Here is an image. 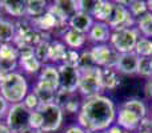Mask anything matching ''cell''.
I'll list each match as a JSON object with an SVG mask.
<instances>
[{
	"instance_id": "cell-1",
	"label": "cell",
	"mask_w": 152,
	"mask_h": 133,
	"mask_svg": "<svg viewBox=\"0 0 152 133\" xmlns=\"http://www.w3.org/2000/svg\"><path fill=\"white\" fill-rule=\"evenodd\" d=\"M115 102L105 94L84 99L77 113V124L88 133L105 132L116 121Z\"/></svg>"
},
{
	"instance_id": "cell-2",
	"label": "cell",
	"mask_w": 152,
	"mask_h": 133,
	"mask_svg": "<svg viewBox=\"0 0 152 133\" xmlns=\"http://www.w3.org/2000/svg\"><path fill=\"white\" fill-rule=\"evenodd\" d=\"M0 94L11 104L23 102L28 94V83L26 76L19 72H12L0 78Z\"/></svg>"
},
{
	"instance_id": "cell-3",
	"label": "cell",
	"mask_w": 152,
	"mask_h": 133,
	"mask_svg": "<svg viewBox=\"0 0 152 133\" xmlns=\"http://www.w3.org/2000/svg\"><path fill=\"white\" fill-rule=\"evenodd\" d=\"M80 83H79L77 92L84 97H95L102 94L103 85H102V68L94 67L91 69H87L80 72Z\"/></svg>"
},
{
	"instance_id": "cell-4",
	"label": "cell",
	"mask_w": 152,
	"mask_h": 133,
	"mask_svg": "<svg viewBox=\"0 0 152 133\" xmlns=\"http://www.w3.org/2000/svg\"><path fill=\"white\" fill-rule=\"evenodd\" d=\"M140 37L139 31L135 28H127V29H118V31H112L111 39L108 44L119 53H129L135 51V45H136L137 40Z\"/></svg>"
},
{
	"instance_id": "cell-5",
	"label": "cell",
	"mask_w": 152,
	"mask_h": 133,
	"mask_svg": "<svg viewBox=\"0 0 152 133\" xmlns=\"http://www.w3.org/2000/svg\"><path fill=\"white\" fill-rule=\"evenodd\" d=\"M128 3L129 1H123V0L113 1V8L112 12H111V16L105 21L112 31L135 28L136 27V19L132 17L131 13L128 12V8H127Z\"/></svg>"
},
{
	"instance_id": "cell-6",
	"label": "cell",
	"mask_w": 152,
	"mask_h": 133,
	"mask_svg": "<svg viewBox=\"0 0 152 133\" xmlns=\"http://www.w3.org/2000/svg\"><path fill=\"white\" fill-rule=\"evenodd\" d=\"M37 112L42 115L43 125L40 132L42 133H52L56 132L61 126L64 118V112L56 104H40Z\"/></svg>"
},
{
	"instance_id": "cell-7",
	"label": "cell",
	"mask_w": 152,
	"mask_h": 133,
	"mask_svg": "<svg viewBox=\"0 0 152 133\" xmlns=\"http://www.w3.org/2000/svg\"><path fill=\"white\" fill-rule=\"evenodd\" d=\"M29 117H31V110L27 109L23 102H19L10 107L5 116V124L15 133L29 128Z\"/></svg>"
},
{
	"instance_id": "cell-8",
	"label": "cell",
	"mask_w": 152,
	"mask_h": 133,
	"mask_svg": "<svg viewBox=\"0 0 152 133\" xmlns=\"http://www.w3.org/2000/svg\"><path fill=\"white\" fill-rule=\"evenodd\" d=\"M94 63L99 68H115L119 53L110 44H96L89 49Z\"/></svg>"
},
{
	"instance_id": "cell-9",
	"label": "cell",
	"mask_w": 152,
	"mask_h": 133,
	"mask_svg": "<svg viewBox=\"0 0 152 133\" xmlns=\"http://www.w3.org/2000/svg\"><path fill=\"white\" fill-rule=\"evenodd\" d=\"M19 64V51L13 44H0V78L15 72Z\"/></svg>"
},
{
	"instance_id": "cell-10",
	"label": "cell",
	"mask_w": 152,
	"mask_h": 133,
	"mask_svg": "<svg viewBox=\"0 0 152 133\" xmlns=\"http://www.w3.org/2000/svg\"><path fill=\"white\" fill-rule=\"evenodd\" d=\"M59 77H60V88L69 93H76L80 83V70L77 68H72L68 65L60 64L58 65Z\"/></svg>"
},
{
	"instance_id": "cell-11",
	"label": "cell",
	"mask_w": 152,
	"mask_h": 133,
	"mask_svg": "<svg viewBox=\"0 0 152 133\" xmlns=\"http://www.w3.org/2000/svg\"><path fill=\"white\" fill-rule=\"evenodd\" d=\"M142 120L143 118L139 115H136L135 112H132V110L127 109V108L120 105L118 108V112H116L115 124L118 126H120V128H123L124 131H128L132 133V132H137Z\"/></svg>"
},
{
	"instance_id": "cell-12",
	"label": "cell",
	"mask_w": 152,
	"mask_h": 133,
	"mask_svg": "<svg viewBox=\"0 0 152 133\" xmlns=\"http://www.w3.org/2000/svg\"><path fill=\"white\" fill-rule=\"evenodd\" d=\"M139 61H140V57L135 52L121 53V55H119L115 69L118 70L120 75H124V76L137 75Z\"/></svg>"
},
{
	"instance_id": "cell-13",
	"label": "cell",
	"mask_w": 152,
	"mask_h": 133,
	"mask_svg": "<svg viewBox=\"0 0 152 133\" xmlns=\"http://www.w3.org/2000/svg\"><path fill=\"white\" fill-rule=\"evenodd\" d=\"M112 35V29L108 27L107 23H102V21H95L92 28L89 29L87 39L92 41L95 45L96 44H108Z\"/></svg>"
},
{
	"instance_id": "cell-14",
	"label": "cell",
	"mask_w": 152,
	"mask_h": 133,
	"mask_svg": "<svg viewBox=\"0 0 152 133\" xmlns=\"http://www.w3.org/2000/svg\"><path fill=\"white\" fill-rule=\"evenodd\" d=\"M37 83H40L42 85L52 89V91L58 92L59 88H60V77H59L58 65H53V64L45 65L42 69V72H40Z\"/></svg>"
},
{
	"instance_id": "cell-15",
	"label": "cell",
	"mask_w": 152,
	"mask_h": 133,
	"mask_svg": "<svg viewBox=\"0 0 152 133\" xmlns=\"http://www.w3.org/2000/svg\"><path fill=\"white\" fill-rule=\"evenodd\" d=\"M19 51V64L27 73H37L43 64L35 57L34 48H21Z\"/></svg>"
},
{
	"instance_id": "cell-16",
	"label": "cell",
	"mask_w": 152,
	"mask_h": 133,
	"mask_svg": "<svg viewBox=\"0 0 152 133\" xmlns=\"http://www.w3.org/2000/svg\"><path fill=\"white\" fill-rule=\"evenodd\" d=\"M94 23H95V20L91 15L79 11L77 13H75L68 20V28L74 29L76 32H80L83 35H88L89 29L92 28Z\"/></svg>"
},
{
	"instance_id": "cell-17",
	"label": "cell",
	"mask_w": 152,
	"mask_h": 133,
	"mask_svg": "<svg viewBox=\"0 0 152 133\" xmlns=\"http://www.w3.org/2000/svg\"><path fill=\"white\" fill-rule=\"evenodd\" d=\"M121 75L115 68H102V85L103 91H115L120 86Z\"/></svg>"
},
{
	"instance_id": "cell-18",
	"label": "cell",
	"mask_w": 152,
	"mask_h": 133,
	"mask_svg": "<svg viewBox=\"0 0 152 133\" xmlns=\"http://www.w3.org/2000/svg\"><path fill=\"white\" fill-rule=\"evenodd\" d=\"M112 8H113V1H110V0H96V4H95V8L92 11L91 16L94 17L95 21L105 23L108 20V17L111 16Z\"/></svg>"
},
{
	"instance_id": "cell-19",
	"label": "cell",
	"mask_w": 152,
	"mask_h": 133,
	"mask_svg": "<svg viewBox=\"0 0 152 133\" xmlns=\"http://www.w3.org/2000/svg\"><path fill=\"white\" fill-rule=\"evenodd\" d=\"M0 8L13 17H23L26 15V1L24 0H1Z\"/></svg>"
},
{
	"instance_id": "cell-20",
	"label": "cell",
	"mask_w": 152,
	"mask_h": 133,
	"mask_svg": "<svg viewBox=\"0 0 152 133\" xmlns=\"http://www.w3.org/2000/svg\"><path fill=\"white\" fill-rule=\"evenodd\" d=\"M63 43L66 44V47H68V49H80L81 47H84V44L87 43V35H83L80 32H76L74 29H68L66 33L63 35Z\"/></svg>"
},
{
	"instance_id": "cell-21",
	"label": "cell",
	"mask_w": 152,
	"mask_h": 133,
	"mask_svg": "<svg viewBox=\"0 0 152 133\" xmlns=\"http://www.w3.org/2000/svg\"><path fill=\"white\" fill-rule=\"evenodd\" d=\"M34 24L36 25L35 28H36L37 31L44 32V33H48V32L59 28L58 20H56V17L50 12V11H47V12H45L43 16H40V17L35 19Z\"/></svg>"
},
{
	"instance_id": "cell-22",
	"label": "cell",
	"mask_w": 152,
	"mask_h": 133,
	"mask_svg": "<svg viewBox=\"0 0 152 133\" xmlns=\"http://www.w3.org/2000/svg\"><path fill=\"white\" fill-rule=\"evenodd\" d=\"M48 3L45 0H27L26 1V15L32 17V20L43 16L48 11Z\"/></svg>"
},
{
	"instance_id": "cell-23",
	"label": "cell",
	"mask_w": 152,
	"mask_h": 133,
	"mask_svg": "<svg viewBox=\"0 0 152 133\" xmlns=\"http://www.w3.org/2000/svg\"><path fill=\"white\" fill-rule=\"evenodd\" d=\"M52 4L58 8L59 12L66 17L67 21H68L75 13L79 12V3L76 1V0H56Z\"/></svg>"
},
{
	"instance_id": "cell-24",
	"label": "cell",
	"mask_w": 152,
	"mask_h": 133,
	"mask_svg": "<svg viewBox=\"0 0 152 133\" xmlns=\"http://www.w3.org/2000/svg\"><path fill=\"white\" fill-rule=\"evenodd\" d=\"M16 37V24L12 21H0V44H12Z\"/></svg>"
},
{
	"instance_id": "cell-25",
	"label": "cell",
	"mask_w": 152,
	"mask_h": 133,
	"mask_svg": "<svg viewBox=\"0 0 152 133\" xmlns=\"http://www.w3.org/2000/svg\"><path fill=\"white\" fill-rule=\"evenodd\" d=\"M68 48L66 47L63 41H59V40H55V41H51L50 44V60L55 64H59L60 65L64 60V56H66V52Z\"/></svg>"
},
{
	"instance_id": "cell-26",
	"label": "cell",
	"mask_w": 152,
	"mask_h": 133,
	"mask_svg": "<svg viewBox=\"0 0 152 133\" xmlns=\"http://www.w3.org/2000/svg\"><path fill=\"white\" fill-rule=\"evenodd\" d=\"M136 29L139 31L140 36L152 39V13L147 12L145 15L136 19Z\"/></svg>"
},
{
	"instance_id": "cell-27",
	"label": "cell",
	"mask_w": 152,
	"mask_h": 133,
	"mask_svg": "<svg viewBox=\"0 0 152 133\" xmlns=\"http://www.w3.org/2000/svg\"><path fill=\"white\" fill-rule=\"evenodd\" d=\"M120 105L121 107H124V108H127V109L132 110V112H135L136 115H139L142 118H144V117H147L148 116L147 105H145L144 101H142V100H139V99H128Z\"/></svg>"
},
{
	"instance_id": "cell-28",
	"label": "cell",
	"mask_w": 152,
	"mask_h": 133,
	"mask_svg": "<svg viewBox=\"0 0 152 133\" xmlns=\"http://www.w3.org/2000/svg\"><path fill=\"white\" fill-rule=\"evenodd\" d=\"M34 92L37 96V99H39L40 104H52L53 100H55L56 92L52 91V89H50V88H47V86L42 85L40 83H36Z\"/></svg>"
},
{
	"instance_id": "cell-29",
	"label": "cell",
	"mask_w": 152,
	"mask_h": 133,
	"mask_svg": "<svg viewBox=\"0 0 152 133\" xmlns=\"http://www.w3.org/2000/svg\"><path fill=\"white\" fill-rule=\"evenodd\" d=\"M135 53L139 57H152V39L140 36L135 45Z\"/></svg>"
},
{
	"instance_id": "cell-30",
	"label": "cell",
	"mask_w": 152,
	"mask_h": 133,
	"mask_svg": "<svg viewBox=\"0 0 152 133\" xmlns=\"http://www.w3.org/2000/svg\"><path fill=\"white\" fill-rule=\"evenodd\" d=\"M127 8H128V12L131 13V16L135 19H139L140 16L145 15L148 12L145 0H129Z\"/></svg>"
},
{
	"instance_id": "cell-31",
	"label": "cell",
	"mask_w": 152,
	"mask_h": 133,
	"mask_svg": "<svg viewBox=\"0 0 152 133\" xmlns=\"http://www.w3.org/2000/svg\"><path fill=\"white\" fill-rule=\"evenodd\" d=\"M50 44H51V41L45 40V41H42L39 45H36V47L34 48L35 57L42 64L47 63V61L50 60Z\"/></svg>"
},
{
	"instance_id": "cell-32",
	"label": "cell",
	"mask_w": 152,
	"mask_h": 133,
	"mask_svg": "<svg viewBox=\"0 0 152 133\" xmlns=\"http://www.w3.org/2000/svg\"><path fill=\"white\" fill-rule=\"evenodd\" d=\"M137 75L145 78L152 77V57H140Z\"/></svg>"
},
{
	"instance_id": "cell-33",
	"label": "cell",
	"mask_w": 152,
	"mask_h": 133,
	"mask_svg": "<svg viewBox=\"0 0 152 133\" xmlns=\"http://www.w3.org/2000/svg\"><path fill=\"white\" fill-rule=\"evenodd\" d=\"M94 67H96V65H95V63H94V59H92L89 49H84L83 52H80V60H79L77 69L80 70V72H83V70L91 69V68H94Z\"/></svg>"
},
{
	"instance_id": "cell-34",
	"label": "cell",
	"mask_w": 152,
	"mask_h": 133,
	"mask_svg": "<svg viewBox=\"0 0 152 133\" xmlns=\"http://www.w3.org/2000/svg\"><path fill=\"white\" fill-rule=\"evenodd\" d=\"M75 93H69V92L64 91V89L59 88V91L56 92L55 94V100H53V104H56L59 108H61V109H64L66 108V105L68 104V101L74 97Z\"/></svg>"
},
{
	"instance_id": "cell-35",
	"label": "cell",
	"mask_w": 152,
	"mask_h": 133,
	"mask_svg": "<svg viewBox=\"0 0 152 133\" xmlns=\"http://www.w3.org/2000/svg\"><path fill=\"white\" fill-rule=\"evenodd\" d=\"M79 60H80V52H79V51L67 49L66 56H64V60H63L61 64L72 67V68H77L79 67Z\"/></svg>"
},
{
	"instance_id": "cell-36",
	"label": "cell",
	"mask_w": 152,
	"mask_h": 133,
	"mask_svg": "<svg viewBox=\"0 0 152 133\" xmlns=\"http://www.w3.org/2000/svg\"><path fill=\"white\" fill-rule=\"evenodd\" d=\"M23 104L27 109H29L31 112L37 110V108L40 107V101L37 99V96L35 94V92H28V94L26 96V99L23 100Z\"/></svg>"
},
{
	"instance_id": "cell-37",
	"label": "cell",
	"mask_w": 152,
	"mask_h": 133,
	"mask_svg": "<svg viewBox=\"0 0 152 133\" xmlns=\"http://www.w3.org/2000/svg\"><path fill=\"white\" fill-rule=\"evenodd\" d=\"M43 125V120H42V115L37 110L31 112V117H29V128L35 129V131H40Z\"/></svg>"
},
{
	"instance_id": "cell-38",
	"label": "cell",
	"mask_w": 152,
	"mask_h": 133,
	"mask_svg": "<svg viewBox=\"0 0 152 133\" xmlns=\"http://www.w3.org/2000/svg\"><path fill=\"white\" fill-rule=\"evenodd\" d=\"M75 94H74V97H72V99L68 101V104L66 105V108L63 109V112L66 110V112H68V113H76V115L79 113L80 107H81V101L77 99V97H75Z\"/></svg>"
},
{
	"instance_id": "cell-39",
	"label": "cell",
	"mask_w": 152,
	"mask_h": 133,
	"mask_svg": "<svg viewBox=\"0 0 152 133\" xmlns=\"http://www.w3.org/2000/svg\"><path fill=\"white\" fill-rule=\"evenodd\" d=\"M77 3H79V11L80 12L91 15L95 8V4H96V0H77Z\"/></svg>"
},
{
	"instance_id": "cell-40",
	"label": "cell",
	"mask_w": 152,
	"mask_h": 133,
	"mask_svg": "<svg viewBox=\"0 0 152 133\" xmlns=\"http://www.w3.org/2000/svg\"><path fill=\"white\" fill-rule=\"evenodd\" d=\"M137 132H144V133H152V115H148L147 117H144L142 120L139 125Z\"/></svg>"
},
{
	"instance_id": "cell-41",
	"label": "cell",
	"mask_w": 152,
	"mask_h": 133,
	"mask_svg": "<svg viewBox=\"0 0 152 133\" xmlns=\"http://www.w3.org/2000/svg\"><path fill=\"white\" fill-rule=\"evenodd\" d=\"M8 104H10V102L0 94V118L7 116V112H8V109H10V105Z\"/></svg>"
},
{
	"instance_id": "cell-42",
	"label": "cell",
	"mask_w": 152,
	"mask_h": 133,
	"mask_svg": "<svg viewBox=\"0 0 152 133\" xmlns=\"http://www.w3.org/2000/svg\"><path fill=\"white\" fill-rule=\"evenodd\" d=\"M64 133H88V132H87L84 128H81L79 124H75V125L68 126V128L66 129V132H64Z\"/></svg>"
},
{
	"instance_id": "cell-43",
	"label": "cell",
	"mask_w": 152,
	"mask_h": 133,
	"mask_svg": "<svg viewBox=\"0 0 152 133\" xmlns=\"http://www.w3.org/2000/svg\"><path fill=\"white\" fill-rule=\"evenodd\" d=\"M144 93L147 97H150V99L152 100V80L151 78H148L147 83H145L144 85Z\"/></svg>"
},
{
	"instance_id": "cell-44",
	"label": "cell",
	"mask_w": 152,
	"mask_h": 133,
	"mask_svg": "<svg viewBox=\"0 0 152 133\" xmlns=\"http://www.w3.org/2000/svg\"><path fill=\"white\" fill-rule=\"evenodd\" d=\"M105 133H131V132L124 131L123 128H120V126H118L116 124H113L111 128H108L107 131H105Z\"/></svg>"
},
{
	"instance_id": "cell-45",
	"label": "cell",
	"mask_w": 152,
	"mask_h": 133,
	"mask_svg": "<svg viewBox=\"0 0 152 133\" xmlns=\"http://www.w3.org/2000/svg\"><path fill=\"white\" fill-rule=\"evenodd\" d=\"M0 133H13L12 131H11L10 128H8V125L5 123H1L0 121Z\"/></svg>"
},
{
	"instance_id": "cell-46",
	"label": "cell",
	"mask_w": 152,
	"mask_h": 133,
	"mask_svg": "<svg viewBox=\"0 0 152 133\" xmlns=\"http://www.w3.org/2000/svg\"><path fill=\"white\" fill-rule=\"evenodd\" d=\"M15 133H42L40 131H35V129H31V128H26L23 131H19V132H15Z\"/></svg>"
},
{
	"instance_id": "cell-47",
	"label": "cell",
	"mask_w": 152,
	"mask_h": 133,
	"mask_svg": "<svg viewBox=\"0 0 152 133\" xmlns=\"http://www.w3.org/2000/svg\"><path fill=\"white\" fill-rule=\"evenodd\" d=\"M145 4H147V9H148V12H151V13H152V0H147V1H145Z\"/></svg>"
},
{
	"instance_id": "cell-48",
	"label": "cell",
	"mask_w": 152,
	"mask_h": 133,
	"mask_svg": "<svg viewBox=\"0 0 152 133\" xmlns=\"http://www.w3.org/2000/svg\"><path fill=\"white\" fill-rule=\"evenodd\" d=\"M4 19H3V12H1V8H0V21H3Z\"/></svg>"
},
{
	"instance_id": "cell-49",
	"label": "cell",
	"mask_w": 152,
	"mask_h": 133,
	"mask_svg": "<svg viewBox=\"0 0 152 133\" xmlns=\"http://www.w3.org/2000/svg\"><path fill=\"white\" fill-rule=\"evenodd\" d=\"M135 133H144V132H135Z\"/></svg>"
},
{
	"instance_id": "cell-50",
	"label": "cell",
	"mask_w": 152,
	"mask_h": 133,
	"mask_svg": "<svg viewBox=\"0 0 152 133\" xmlns=\"http://www.w3.org/2000/svg\"><path fill=\"white\" fill-rule=\"evenodd\" d=\"M97 133H105V132H97Z\"/></svg>"
},
{
	"instance_id": "cell-51",
	"label": "cell",
	"mask_w": 152,
	"mask_h": 133,
	"mask_svg": "<svg viewBox=\"0 0 152 133\" xmlns=\"http://www.w3.org/2000/svg\"><path fill=\"white\" fill-rule=\"evenodd\" d=\"M151 80H152V77H151Z\"/></svg>"
}]
</instances>
